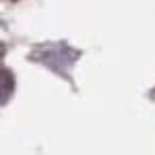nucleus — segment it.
Wrapping results in <instances>:
<instances>
[{
  "label": "nucleus",
  "mask_w": 155,
  "mask_h": 155,
  "mask_svg": "<svg viewBox=\"0 0 155 155\" xmlns=\"http://www.w3.org/2000/svg\"><path fill=\"white\" fill-rule=\"evenodd\" d=\"M13 91V77L7 70H0V104H5Z\"/></svg>",
  "instance_id": "obj_1"
}]
</instances>
